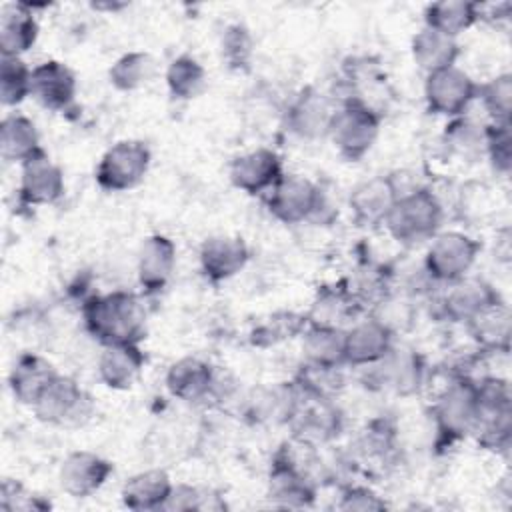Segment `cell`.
Instances as JSON below:
<instances>
[{
	"label": "cell",
	"mask_w": 512,
	"mask_h": 512,
	"mask_svg": "<svg viewBox=\"0 0 512 512\" xmlns=\"http://www.w3.org/2000/svg\"><path fill=\"white\" fill-rule=\"evenodd\" d=\"M84 326L102 346L138 344L146 332V310L140 298L126 290L92 296L82 304Z\"/></svg>",
	"instance_id": "cell-1"
},
{
	"label": "cell",
	"mask_w": 512,
	"mask_h": 512,
	"mask_svg": "<svg viewBox=\"0 0 512 512\" xmlns=\"http://www.w3.org/2000/svg\"><path fill=\"white\" fill-rule=\"evenodd\" d=\"M442 220L444 208L438 196L426 186H416L398 196L384 228L396 242L404 246H418L430 242L440 232Z\"/></svg>",
	"instance_id": "cell-2"
},
{
	"label": "cell",
	"mask_w": 512,
	"mask_h": 512,
	"mask_svg": "<svg viewBox=\"0 0 512 512\" xmlns=\"http://www.w3.org/2000/svg\"><path fill=\"white\" fill-rule=\"evenodd\" d=\"M432 418L438 436L448 444L474 434L478 420L476 380L462 374L454 376L434 398Z\"/></svg>",
	"instance_id": "cell-3"
},
{
	"label": "cell",
	"mask_w": 512,
	"mask_h": 512,
	"mask_svg": "<svg viewBox=\"0 0 512 512\" xmlns=\"http://www.w3.org/2000/svg\"><path fill=\"white\" fill-rule=\"evenodd\" d=\"M380 122V114L370 104L358 96H350L336 108L328 138L342 158L356 162L374 146L380 134Z\"/></svg>",
	"instance_id": "cell-4"
},
{
	"label": "cell",
	"mask_w": 512,
	"mask_h": 512,
	"mask_svg": "<svg viewBox=\"0 0 512 512\" xmlns=\"http://www.w3.org/2000/svg\"><path fill=\"white\" fill-rule=\"evenodd\" d=\"M268 212L282 224H302L318 220L324 214V192L322 188L300 176L282 174L280 180L266 192Z\"/></svg>",
	"instance_id": "cell-5"
},
{
	"label": "cell",
	"mask_w": 512,
	"mask_h": 512,
	"mask_svg": "<svg viewBox=\"0 0 512 512\" xmlns=\"http://www.w3.org/2000/svg\"><path fill=\"white\" fill-rule=\"evenodd\" d=\"M30 408L40 422L66 428L86 424L94 412L90 394L76 380L62 374H56Z\"/></svg>",
	"instance_id": "cell-6"
},
{
	"label": "cell",
	"mask_w": 512,
	"mask_h": 512,
	"mask_svg": "<svg viewBox=\"0 0 512 512\" xmlns=\"http://www.w3.org/2000/svg\"><path fill=\"white\" fill-rule=\"evenodd\" d=\"M482 244L464 232H438L424 254V272L430 280L452 284L468 276Z\"/></svg>",
	"instance_id": "cell-7"
},
{
	"label": "cell",
	"mask_w": 512,
	"mask_h": 512,
	"mask_svg": "<svg viewBox=\"0 0 512 512\" xmlns=\"http://www.w3.org/2000/svg\"><path fill=\"white\" fill-rule=\"evenodd\" d=\"M478 420L474 434L478 442L490 450L506 448L510 442L512 398L508 382L496 376L476 380Z\"/></svg>",
	"instance_id": "cell-8"
},
{
	"label": "cell",
	"mask_w": 512,
	"mask_h": 512,
	"mask_svg": "<svg viewBox=\"0 0 512 512\" xmlns=\"http://www.w3.org/2000/svg\"><path fill=\"white\" fill-rule=\"evenodd\" d=\"M150 148L140 140H120L100 158L94 178L106 192H126L136 188L150 170Z\"/></svg>",
	"instance_id": "cell-9"
},
{
	"label": "cell",
	"mask_w": 512,
	"mask_h": 512,
	"mask_svg": "<svg viewBox=\"0 0 512 512\" xmlns=\"http://www.w3.org/2000/svg\"><path fill=\"white\" fill-rule=\"evenodd\" d=\"M478 96V84L458 66H448L426 74L424 98L432 114L458 118L464 116Z\"/></svg>",
	"instance_id": "cell-10"
},
{
	"label": "cell",
	"mask_w": 512,
	"mask_h": 512,
	"mask_svg": "<svg viewBox=\"0 0 512 512\" xmlns=\"http://www.w3.org/2000/svg\"><path fill=\"white\" fill-rule=\"evenodd\" d=\"M334 112L336 108L332 106L328 96H324L314 86H306L298 92V96L290 102L286 110V130L302 140L326 138Z\"/></svg>",
	"instance_id": "cell-11"
},
{
	"label": "cell",
	"mask_w": 512,
	"mask_h": 512,
	"mask_svg": "<svg viewBox=\"0 0 512 512\" xmlns=\"http://www.w3.org/2000/svg\"><path fill=\"white\" fill-rule=\"evenodd\" d=\"M400 190L394 176H372L356 184L350 192L348 206L358 226H384Z\"/></svg>",
	"instance_id": "cell-12"
},
{
	"label": "cell",
	"mask_w": 512,
	"mask_h": 512,
	"mask_svg": "<svg viewBox=\"0 0 512 512\" xmlns=\"http://www.w3.org/2000/svg\"><path fill=\"white\" fill-rule=\"evenodd\" d=\"M64 174L46 152L36 154L20 166L18 198L26 206L54 204L64 196Z\"/></svg>",
	"instance_id": "cell-13"
},
{
	"label": "cell",
	"mask_w": 512,
	"mask_h": 512,
	"mask_svg": "<svg viewBox=\"0 0 512 512\" xmlns=\"http://www.w3.org/2000/svg\"><path fill=\"white\" fill-rule=\"evenodd\" d=\"M112 472L114 466L110 460L96 452L78 450L64 458L58 472V482L68 496L88 498L106 484Z\"/></svg>",
	"instance_id": "cell-14"
},
{
	"label": "cell",
	"mask_w": 512,
	"mask_h": 512,
	"mask_svg": "<svg viewBox=\"0 0 512 512\" xmlns=\"http://www.w3.org/2000/svg\"><path fill=\"white\" fill-rule=\"evenodd\" d=\"M394 348V332L376 316L356 322L344 334L346 364L374 366Z\"/></svg>",
	"instance_id": "cell-15"
},
{
	"label": "cell",
	"mask_w": 512,
	"mask_h": 512,
	"mask_svg": "<svg viewBox=\"0 0 512 512\" xmlns=\"http://www.w3.org/2000/svg\"><path fill=\"white\" fill-rule=\"evenodd\" d=\"M282 174V160L272 148L244 152L230 164L232 184L246 194H266Z\"/></svg>",
	"instance_id": "cell-16"
},
{
	"label": "cell",
	"mask_w": 512,
	"mask_h": 512,
	"mask_svg": "<svg viewBox=\"0 0 512 512\" xmlns=\"http://www.w3.org/2000/svg\"><path fill=\"white\" fill-rule=\"evenodd\" d=\"M250 258L248 244L240 236H210L200 246V270L210 282H224L236 276Z\"/></svg>",
	"instance_id": "cell-17"
},
{
	"label": "cell",
	"mask_w": 512,
	"mask_h": 512,
	"mask_svg": "<svg viewBox=\"0 0 512 512\" xmlns=\"http://www.w3.org/2000/svg\"><path fill=\"white\" fill-rule=\"evenodd\" d=\"M78 82L74 72L58 62L46 60L32 68V98L52 112H64L76 98Z\"/></svg>",
	"instance_id": "cell-18"
},
{
	"label": "cell",
	"mask_w": 512,
	"mask_h": 512,
	"mask_svg": "<svg viewBox=\"0 0 512 512\" xmlns=\"http://www.w3.org/2000/svg\"><path fill=\"white\" fill-rule=\"evenodd\" d=\"M176 266V246L164 234L148 236L138 250V282L146 294H158L166 288Z\"/></svg>",
	"instance_id": "cell-19"
},
{
	"label": "cell",
	"mask_w": 512,
	"mask_h": 512,
	"mask_svg": "<svg viewBox=\"0 0 512 512\" xmlns=\"http://www.w3.org/2000/svg\"><path fill=\"white\" fill-rule=\"evenodd\" d=\"M498 292L480 278H460L452 284H448V290L442 298V312L452 322L466 324L472 320L478 312L498 302Z\"/></svg>",
	"instance_id": "cell-20"
},
{
	"label": "cell",
	"mask_w": 512,
	"mask_h": 512,
	"mask_svg": "<svg viewBox=\"0 0 512 512\" xmlns=\"http://www.w3.org/2000/svg\"><path fill=\"white\" fill-rule=\"evenodd\" d=\"M268 496L284 508H304L316 498V488L310 476L290 458H278L270 472Z\"/></svg>",
	"instance_id": "cell-21"
},
{
	"label": "cell",
	"mask_w": 512,
	"mask_h": 512,
	"mask_svg": "<svg viewBox=\"0 0 512 512\" xmlns=\"http://www.w3.org/2000/svg\"><path fill=\"white\" fill-rule=\"evenodd\" d=\"M216 372L214 368L196 356H184L176 360L166 372L168 392L182 402H200L212 394Z\"/></svg>",
	"instance_id": "cell-22"
},
{
	"label": "cell",
	"mask_w": 512,
	"mask_h": 512,
	"mask_svg": "<svg viewBox=\"0 0 512 512\" xmlns=\"http://www.w3.org/2000/svg\"><path fill=\"white\" fill-rule=\"evenodd\" d=\"M146 364V356L138 344H108L98 358V378L112 390L130 388L140 376Z\"/></svg>",
	"instance_id": "cell-23"
},
{
	"label": "cell",
	"mask_w": 512,
	"mask_h": 512,
	"mask_svg": "<svg viewBox=\"0 0 512 512\" xmlns=\"http://www.w3.org/2000/svg\"><path fill=\"white\" fill-rule=\"evenodd\" d=\"M172 480L162 468H148L138 474H132L120 490L122 504L130 510H162L170 490H172Z\"/></svg>",
	"instance_id": "cell-24"
},
{
	"label": "cell",
	"mask_w": 512,
	"mask_h": 512,
	"mask_svg": "<svg viewBox=\"0 0 512 512\" xmlns=\"http://www.w3.org/2000/svg\"><path fill=\"white\" fill-rule=\"evenodd\" d=\"M56 370L48 360L38 354L26 352L16 358L8 374V386L12 396L26 406H32L42 390L56 378Z\"/></svg>",
	"instance_id": "cell-25"
},
{
	"label": "cell",
	"mask_w": 512,
	"mask_h": 512,
	"mask_svg": "<svg viewBox=\"0 0 512 512\" xmlns=\"http://www.w3.org/2000/svg\"><path fill=\"white\" fill-rule=\"evenodd\" d=\"M344 328L310 324L302 332V350L308 364L316 370H338L346 364Z\"/></svg>",
	"instance_id": "cell-26"
},
{
	"label": "cell",
	"mask_w": 512,
	"mask_h": 512,
	"mask_svg": "<svg viewBox=\"0 0 512 512\" xmlns=\"http://www.w3.org/2000/svg\"><path fill=\"white\" fill-rule=\"evenodd\" d=\"M38 40V22L32 8L24 2L10 4L0 16V52L2 56L20 58Z\"/></svg>",
	"instance_id": "cell-27"
},
{
	"label": "cell",
	"mask_w": 512,
	"mask_h": 512,
	"mask_svg": "<svg viewBox=\"0 0 512 512\" xmlns=\"http://www.w3.org/2000/svg\"><path fill=\"white\" fill-rule=\"evenodd\" d=\"M44 152L36 124L24 114H6L0 124V154L4 162L24 164L36 154Z\"/></svg>",
	"instance_id": "cell-28"
},
{
	"label": "cell",
	"mask_w": 512,
	"mask_h": 512,
	"mask_svg": "<svg viewBox=\"0 0 512 512\" xmlns=\"http://www.w3.org/2000/svg\"><path fill=\"white\" fill-rule=\"evenodd\" d=\"M410 50L416 66L426 74L438 72L448 66H456V60L460 56V44L456 38L446 36L428 26L414 34Z\"/></svg>",
	"instance_id": "cell-29"
},
{
	"label": "cell",
	"mask_w": 512,
	"mask_h": 512,
	"mask_svg": "<svg viewBox=\"0 0 512 512\" xmlns=\"http://www.w3.org/2000/svg\"><path fill=\"white\" fill-rule=\"evenodd\" d=\"M472 338L484 350H502L508 352L510 344V310L502 300L478 312L472 320L466 322Z\"/></svg>",
	"instance_id": "cell-30"
},
{
	"label": "cell",
	"mask_w": 512,
	"mask_h": 512,
	"mask_svg": "<svg viewBox=\"0 0 512 512\" xmlns=\"http://www.w3.org/2000/svg\"><path fill=\"white\" fill-rule=\"evenodd\" d=\"M480 18V6L464 0L432 2L424 10V26L438 30L446 36L458 38Z\"/></svg>",
	"instance_id": "cell-31"
},
{
	"label": "cell",
	"mask_w": 512,
	"mask_h": 512,
	"mask_svg": "<svg viewBox=\"0 0 512 512\" xmlns=\"http://www.w3.org/2000/svg\"><path fill=\"white\" fill-rule=\"evenodd\" d=\"M376 374L380 376L382 384L394 388L400 394H408L418 390L422 384V362L420 356L410 350H396L392 348L380 362Z\"/></svg>",
	"instance_id": "cell-32"
},
{
	"label": "cell",
	"mask_w": 512,
	"mask_h": 512,
	"mask_svg": "<svg viewBox=\"0 0 512 512\" xmlns=\"http://www.w3.org/2000/svg\"><path fill=\"white\" fill-rule=\"evenodd\" d=\"M166 86L174 98L192 100L206 86V70L196 58L182 54L168 64Z\"/></svg>",
	"instance_id": "cell-33"
},
{
	"label": "cell",
	"mask_w": 512,
	"mask_h": 512,
	"mask_svg": "<svg viewBox=\"0 0 512 512\" xmlns=\"http://www.w3.org/2000/svg\"><path fill=\"white\" fill-rule=\"evenodd\" d=\"M154 74V60L150 54L134 50L122 54L108 70L110 84L120 92L142 88Z\"/></svg>",
	"instance_id": "cell-34"
},
{
	"label": "cell",
	"mask_w": 512,
	"mask_h": 512,
	"mask_svg": "<svg viewBox=\"0 0 512 512\" xmlns=\"http://www.w3.org/2000/svg\"><path fill=\"white\" fill-rule=\"evenodd\" d=\"M32 94V70L22 58L2 56L0 98L4 106H18Z\"/></svg>",
	"instance_id": "cell-35"
},
{
	"label": "cell",
	"mask_w": 512,
	"mask_h": 512,
	"mask_svg": "<svg viewBox=\"0 0 512 512\" xmlns=\"http://www.w3.org/2000/svg\"><path fill=\"white\" fill-rule=\"evenodd\" d=\"M308 326V318L296 312H276L258 324L250 336L254 346H274L296 334H302Z\"/></svg>",
	"instance_id": "cell-36"
},
{
	"label": "cell",
	"mask_w": 512,
	"mask_h": 512,
	"mask_svg": "<svg viewBox=\"0 0 512 512\" xmlns=\"http://www.w3.org/2000/svg\"><path fill=\"white\" fill-rule=\"evenodd\" d=\"M492 124H510L512 112V76L508 72L496 74L484 84H478V96Z\"/></svg>",
	"instance_id": "cell-37"
},
{
	"label": "cell",
	"mask_w": 512,
	"mask_h": 512,
	"mask_svg": "<svg viewBox=\"0 0 512 512\" xmlns=\"http://www.w3.org/2000/svg\"><path fill=\"white\" fill-rule=\"evenodd\" d=\"M350 314H354V298L344 290L326 288L318 294V300L314 302V308L306 318L310 324L342 328L340 322H344V318H348Z\"/></svg>",
	"instance_id": "cell-38"
},
{
	"label": "cell",
	"mask_w": 512,
	"mask_h": 512,
	"mask_svg": "<svg viewBox=\"0 0 512 512\" xmlns=\"http://www.w3.org/2000/svg\"><path fill=\"white\" fill-rule=\"evenodd\" d=\"M484 132L486 126H478L476 122L458 116L452 118L444 132V144L448 150L460 156H472L480 150H484Z\"/></svg>",
	"instance_id": "cell-39"
},
{
	"label": "cell",
	"mask_w": 512,
	"mask_h": 512,
	"mask_svg": "<svg viewBox=\"0 0 512 512\" xmlns=\"http://www.w3.org/2000/svg\"><path fill=\"white\" fill-rule=\"evenodd\" d=\"M220 52H222V60L230 68L234 70L248 68L254 54V40L250 30L242 24L226 26L220 38Z\"/></svg>",
	"instance_id": "cell-40"
},
{
	"label": "cell",
	"mask_w": 512,
	"mask_h": 512,
	"mask_svg": "<svg viewBox=\"0 0 512 512\" xmlns=\"http://www.w3.org/2000/svg\"><path fill=\"white\" fill-rule=\"evenodd\" d=\"M484 152L492 168L506 176L512 166V132L510 124H490L484 132Z\"/></svg>",
	"instance_id": "cell-41"
},
{
	"label": "cell",
	"mask_w": 512,
	"mask_h": 512,
	"mask_svg": "<svg viewBox=\"0 0 512 512\" xmlns=\"http://www.w3.org/2000/svg\"><path fill=\"white\" fill-rule=\"evenodd\" d=\"M208 496L196 486L190 484H176L170 490V496L162 510L170 512H184V510H210V504L206 502Z\"/></svg>",
	"instance_id": "cell-42"
},
{
	"label": "cell",
	"mask_w": 512,
	"mask_h": 512,
	"mask_svg": "<svg viewBox=\"0 0 512 512\" xmlns=\"http://www.w3.org/2000/svg\"><path fill=\"white\" fill-rule=\"evenodd\" d=\"M340 510H362V512H370V510H384L386 502L374 494L370 488L364 486H350L342 492L340 502H338Z\"/></svg>",
	"instance_id": "cell-43"
},
{
	"label": "cell",
	"mask_w": 512,
	"mask_h": 512,
	"mask_svg": "<svg viewBox=\"0 0 512 512\" xmlns=\"http://www.w3.org/2000/svg\"><path fill=\"white\" fill-rule=\"evenodd\" d=\"M0 506L4 510H30V508H44V504H38V496H24L22 484L16 480L6 478L0 488Z\"/></svg>",
	"instance_id": "cell-44"
}]
</instances>
